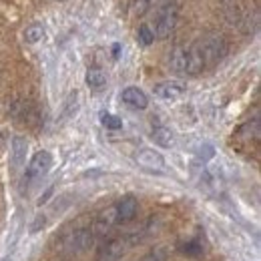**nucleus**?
<instances>
[{"mask_svg":"<svg viewBox=\"0 0 261 261\" xmlns=\"http://www.w3.org/2000/svg\"><path fill=\"white\" fill-rule=\"evenodd\" d=\"M197 46L201 50L205 68H211V66L219 65L225 59V55H227V42H225V38L221 34L203 36V38L197 40Z\"/></svg>","mask_w":261,"mask_h":261,"instance_id":"nucleus-1","label":"nucleus"},{"mask_svg":"<svg viewBox=\"0 0 261 261\" xmlns=\"http://www.w3.org/2000/svg\"><path fill=\"white\" fill-rule=\"evenodd\" d=\"M177 20H179L177 2L175 0H165L157 10V16H155V31H153L155 36H159V38L171 36L175 27H177Z\"/></svg>","mask_w":261,"mask_h":261,"instance_id":"nucleus-2","label":"nucleus"},{"mask_svg":"<svg viewBox=\"0 0 261 261\" xmlns=\"http://www.w3.org/2000/svg\"><path fill=\"white\" fill-rule=\"evenodd\" d=\"M95 243V231L93 227H79L74 231H70L65 237L63 245H65L66 251L70 253H85L93 247Z\"/></svg>","mask_w":261,"mask_h":261,"instance_id":"nucleus-3","label":"nucleus"},{"mask_svg":"<svg viewBox=\"0 0 261 261\" xmlns=\"http://www.w3.org/2000/svg\"><path fill=\"white\" fill-rule=\"evenodd\" d=\"M53 167V155L48 151H38L31 157V161L27 165L24 171V183H34L38 179H42Z\"/></svg>","mask_w":261,"mask_h":261,"instance_id":"nucleus-4","label":"nucleus"},{"mask_svg":"<svg viewBox=\"0 0 261 261\" xmlns=\"http://www.w3.org/2000/svg\"><path fill=\"white\" fill-rule=\"evenodd\" d=\"M130 245V239L129 235H123V237H113L109 241H105L100 245L97 253V261H119L129 249Z\"/></svg>","mask_w":261,"mask_h":261,"instance_id":"nucleus-5","label":"nucleus"},{"mask_svg":"<svg viewBox=\"0 0 261 261\" xmlns=\"http://www.w3.org/2000/svg\"><path fill=\"white\" fill-rule=\"evenodd\" d=\"M27 155H29V141L20 135L12 137V143H10V167H12V171H20L27 165Z\"/></svg>","mask_w":261,"mask_h":261,"instance_id":"nucleus-6","label":"nucleus"},{"mask_svg":"<svg viewBox=\"0 0 261 261\" xmlns=\"http://www.w3.org/2000/svg\"><path fill=\"white\" fill-rule=\"evenodd\" d=\"M137 163L141 165L145 171H151V173H161L165 169L163 155L155 149H141L137 153Z\"/></svg>","mask_w":261,"mask_h":261,"instance_id":"nucleus-7","label":"nucleus"},{"mask_svg":"<svg viewBox=\"0 0 261 261\" xmlns=\"http://www.w3.org/2000/svg\"><path fill=\"white\" fill-rule=\"evenodd\" d=\"M121 221H119L117 209H115V205H111V207H107V209H102L98 213V217L95 219V225H93V231H95V235H107Z\"/></svg>","mask_w":261,"mask_h":261,"instance_id":"nucleus-8","label":"nucleus"},{"mask_svg":"<svg viewBox=\"0 0 261 261\" xmlns=\"http://www.w3.org/2000/svg\"><path fill=\"white\" fill-rule=\"evenodd\" d=\"M185 85L181 81H163V83H157L153 87V93L163 100H179V98L185 95Z\"/></svg>","mask_w":261,"mask_h":261,"instance_id":"nucleus-9","label":"nucleus"},{"mask_svg":"<svg viewBox=\"0 0 261 261\" xmlns=\"http://www.w3.org/2000/svg\"><path fill=\"white\" fill-rule=\"evenodd\" d=\"M121 100H123L127 107L135 109V111H145V109L149 107V98H147V95H145L139 87H127V89H123Z\"/></svg>","mask_w":261,"mask_h":261,"instance_id":"nucleus-10","label":"nucleus"},{"mask_svg":"<svg viewBox=\"0 0 261 261\" xmlns=\"http://www.w3.org/2000/svg\"><path fill=\"white\" fill-rule=\"evenodd\" d=\"M115 209H117L119 221H130L137 215V211H139V201L133 195H127L115 203Z\"/></svg>","mask_w":261,"mask_h":261,"instance_id":"nucleus-11","label":"nucleus"},{"mask_svg":"<svg viewBox=\"0 0 261 261\" xmlns=\"http://www.w3.org/2000/svg\"><path fill=\"white\" fill-rule=\"evenodd\" d=\"M169 66L175 74H187V46H177L171 50Z\"/></svg>","mask_w":261,"mask_h":261,"instance_id":"nucleus-12","label":"nucleus"},{"mask_svg":"<svg viewBox=\"0 0 261 261\" xmlns=\"http://www.w3.org/2000/svg\"><path fill=\"white\" fill-rule=\"evenodd\" d=\"M151 137H153V141H155L159 147H163V149L175 147V133L171 129H167V127H155L153 133H151Z\"/></svg>","mask_w":261,"mask_h":261,"instance_id":"nucleus-13","label":"nucleus"},{"mask_svg":"<svg viewBox=\"0 0 261 261\" xmlns=\"http://www.w3.org/2000/svg\"><path fill=\"white\" fill-rule=\"evenodd\" d=\"M85 81H87V85H89L91 89H95V91H100V89L107 85V72H105L100 66H91V68L87 70V76H85Z\"/></svg>","mask_w":261,"mask_h":261,"instance_id":"nucleus-14","label":"nucleus"},{"mask_svg":"<svg viewBox=\"0 0 261 261\" xmlns=\"http://www.w3.org/2000/svg\"><path fill=\"white\" fill-rule=\"evenodd\" d=\"M44 27L42 24H31V27H27V31H24V40L29 42V44H38L42 38H44Z\"/></svg>","mask_w":261,"mask_h":261,"instance_id":"nucleus-15","label":"nucleus"},{"mask_svg":"<svg viewBox=\"0 0 261 261\" xmlns=\"http://www.w3.org/2000/svg\"><path fill=\"white\" fill-rule=\"evenodd\" d=\"M137 38H139V42H141L143 46H149V44H153V42H155V33H153V29H151V27L141 24V27H139V31H137Z\"/></svg>","mask_w":261,"mask_h":261,"instance_id":"nucleus-16","label":"nucleus"},{"mask_svg":"<svg viewBox=\"0 0 261 261\" xmlns=\"http://www.w3.org/2000/svg\"><path fill=\"white\" fill-rule=\"evenodd\" d=\"M100 123L111 130H117V129H121V127H123V121H121L119 117L111 115V113H102V115H100Z\"/></svg>","mask_w":261,"mask_h":261,"instance_id":"nucleus-17","label":"nucleus"},{"mask_svg":"<svg viewBox=\"0 0 261 261\" xmlns=\"http://www.w3.org/2000/svg\"><path fill=\"white\" fill-rule=\"evenodd\" d=\"M183 253H189V255H199L201 253V245L197 241H189L183 245Z\"/></svg>","mask_w":261,"mask_h":261,"instance_id":"nucleus-18","label":"nucleus"},{"mask_svg":"<svg viewBox=\"0 0 261 261\" xmlns=\"http://www.w3.org/2000/svg\"><path fill=\"white\" fill-rule=\"evenodd\" d=\"M213 155H215V151H213V147H211V145H203V147L199 149V157H201V159H205V161H207V159H211Z\"/></svg>","mask_w":261,"mask_h":261,"instance_id":"nucleus-19","label":"nucleus"},{"mask_svg":"<svg viewBox=\"0 0 261 261\" xmlns=\"http://www.w3.org/2000/svg\"><path fill=\"white\" fill-rule=\"evenodd\" d=\"M143 261H165V251L163 249H157V251H151L149 255H145Z\"/></svg>","mask_w":261,"mask_h":261,"instance_id":"nucleus-20","label":"nucleus"},{"mask_svg":"<svg viewBox=\"0 0 261 261\" xmlns=\"http://www.w3.org/2000/svg\"><path fill=\"white\" fill-rule=\"evenodd\" d=\"M151 2H153V0H135V8H137V12L143 14V12L151 6Z\"/></svg>","mask_w":261,"mask_h":261,"instance_id":"nucleus-21","label":"nucleus"},{"mask_svg":"<svg viewBox=\"0 0 261 261\" xmlns=\"http://www.w3.org/2000/svg\"><path fill=\"white\" fill-rule=\"evenodd\" d=\"M2 261H10V259H8V257H4V259H2Z\"/></svg>","mask_w":261,"mask_h":261,"instance_id":"nucleus-22","label":"nucleus"}]
</instances>
